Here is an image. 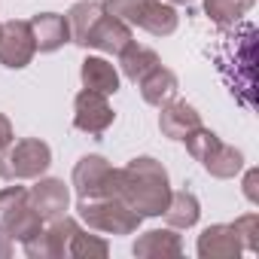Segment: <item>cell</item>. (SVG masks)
<instances>
[{"mask_svg": "<svg viewBox=\"0 0 259 259\" xmlns=\"http://www.w3.org/2000/svg\"><path fill=\"white\" fill-rule=\"evenodd\" d=\"M171 180L162 162L153 156H138L125 168H119V183H116V198H122L132 210L141 217H162L171 198Z\"/></svg>", "mask_w": 259, "mask_h": 259, "instance_id": "6da1fadb", "label": "cell"}, {"mask_svg": "<svg viewBox=\"0 0 259 259\" xmlns=\"http://www.w3.org/2000/svg\"><path fill=\"white\" fill-rule=\"evenodd\" d=\"M183 144H186V153L217 180H232L235 174L244 171V153L229 147V144H223L204 125H198L192 135H186Z\"/></svg>", "mask_w": 259, "mask_h": 259, "instance_id": "7a4b0ae2", "label": "cell"}, {"mask_svg": "<svg viewBox=\"0 0 259 259\" xmlns=\"http://www.w3.org/2000/svg\"><path fill=\"white\" fill-rule=\"evenodd\" d=\"M76 213L92 232H104V235H135L144 223V217L138 210H132L116 195H110V198H79Z\"/></svg>", "mask_w": 259, "mask_h": 259, "instance_id": "3957f363", "label": "cell"}, {"mask_svg": "<svg viewBox=\"0 0 259 259\" xmlns=\"http://www.w3.org/2000/svg\"><path fill=\"white\" fill-rule=\"evenodd\" d=\"M52 165V150L40 138H25L13 141L7 150H0V180H37L49 171Z\"/></svg>", "mask_w": 259, "mask_h": 259, "instance_id": "277c9868", "label": "cell"}, {"mask_svg": "<svg viewBox=\"0 0 259 259\" xmlns=\"http://www.w3.org/2000/svg\"><path fill=\"white\" fill-rule=\"evenodd\" d=\"M43 229L40 213L31 204V192L25 186H7L0 189V232L13 241H28Z\"/></svg>", "mask_w": 259, "mask_h": 259, "instance_id": "5b68a950", "label": "cell"}, {"mask_svg": "<svg viewBox=\"0 0 259 259\" xmlns=\"http://www.w3.org/2000/svg\"><path fill=\"white\" fill-rule=\"evenodd\" d=\"M119 168H113L104 156H82L73 168L76 198H110L116 195Z\"/></svg>", "mask_w": 259, "mask_h": 259, "instance_id": "8992f818", "label": "cell"}, {"mask_svg": "<svg viewBox=\"0 0 259 259\" xmlns=\"http://www.w3.org/2000/svg\"><path fill=\"white\" fill-rule=\"evenodd\" d=\"M82 226L73 220V217H55L49 220V226H43L34 238L22 241V250L31 256V259H64L67 256V247L73 241V235L79 232Z\"/></svg>", "mask_w": 259, "mask_h": 259, "instance_id": "52a82bcc", "label": "cell"}, {"mask_svg": "<svg viewBox=\"0 0 259 259\" xmlns=\"http://www.w3.org/2000/svg\"><path fill=\"white\" fill-rule=\"evenodd\" d=\"M34 55H37V43H34L31 22L10 19L0 25V64L10 70H22L34 61Z\"/></svg>", "mask_w": 259, "mask_h": 259, "instance_id": "ba28073f", "label": "cell"}, {"mask_svg": "<svg viewBox=\"0 0 259 259\" xmlns=\"http://www.w3.org/2000/svg\"><path fill=\"white\" fill-rule=\"evenodd\" d=\"M113 119H116V113H113L107 95H98V92L82 89V92L73 98V125L79 128L82 135L101 138L107 128L113 125Z\"/></svg>", "mask_w": 259, "mask_h": 259, "instance_id": "9c48e42d", "label": "cell"}, {"mask_svg": "<svg viewBox=\"0 0 259 259\" xmlns=\"http://www.w3.org/2000/svg\"><path fill=\"white\" fill-rule=\"evenodd\" d=\"M135 43V34H132V25H125L122 19L110 16L104 10V16L92 25V31L85 34L82 40V49H98V52H107V55H119L125 46Z\"/></svg>", "mask_w": 259, "mask_h": 259, "instance_id": "30bf717a", "label": "cell"}, {"mask_svg": "<svg viewBox=\"0 0 259 259\" xmlns=\"http://www.w3.org/2000/svg\"><path fill=\"white\" fill-rule=\"evenodd\" d=\"M28 192H31V204L40 213L43 223H49L55 217H64L67 207H70V189L58 177H37V183Z\"/></svg>", "mask_w": 259, "mask_h": 259, "instance_id": "8fae6325", "label": "cell"}, {"mask_svg": "<svg viewBox=\"0 0 259 259\" xmlns=\"http://www.w3.org/2000/svg\"><path fill=\"white\" fill-rule=\"evenodd\" d=\"M195 250H198L201 259H238L244 247H241V238H238L232 223H217V226H207L198 235Z\"/></svg>", "mask_w": 259, "mask_h": 259, "instance_id": "7c38bea8", "label": "cell"}, {"mask_svg": "<svg viewBox=\"0 0 259 259\" xmlns=\"http://www.w3.org/2000/svg\"><path fill=\"white\" fill-rule=\"evenodd\" d=\"M159 128H162V135L171 138V141H183L186 135H192L195 128L201 125V113L186 104V101H168L165 107H159Z\"/></svg>", "mask_w": 259, "mask_h": 259, "instance_id": "4fadbf2b", "label": "cell"}, {"mask_svg": "<svg viewBox=\"0 0 259 259\" xmlns=\"http://www.w3.org/2000/svg\"><path fill=\"white\" fill-rule=\"evenodd\" d=\"M31 31H34L37 52H58L64 43H70L67 16H58V13H40V16H34L31 19Z\"/></svg>", "mask_w": 259, "mask_h": 259, "instance_id": "5bb4252c", "label": "cell"}, {"mask_svg": "<svg viewBox=\"0 0 259 259\" xmlns=\"http://www.w3.org/2000/svg\"><path fill=\"white\" fill-rule=\"evenodd\" d=\"M135 256L141 259H168V256H183V241L180 235L168 226V229H150L144 232L135 247H132Z\"/></svg>", "mask_w": 259, "mask_h": 259, "instance_id": "9a60e30c", "label": "cell"}, {"mask_svg": "<svg viewBox=\"0 0 259 259\" xmlns=\"http://www.w3.org/2000/svg\"><path fill=\"white\" fill-rule=\"evenodd\" d=\"M79 79H82V89L98 92V95H107V98L119 92V70H116V64H110L101 55H89L82 61Z\"/></svg>", "mask_w": 259, "mask_h": 259, "instance_id": "2e32d148", "label": "cell"}, {"mask_svg": "<svg viewBox=\"0 0 259 259\" xmlns=\"http://www.w3.org/2000/svg\"><path fill=\"white\" fill-rule=\"evenodd\" d=\"M138 85H141V95H144V101L150 107H165L168 101L177 98V89H180L177 73L168 70V67H162V64H156Z\"/></svg>", "mask_w": 259, "mask_h": 259, "instance_id": "e0dca14e", "label": "cell"}, {"mask_svg": "<svg viewBox=\"0 0 259 259\" xmlns=\"http://www.w3.org/2000/svg\"><path fill=\"white\" fill-rule=\"evenodd\" d=\"M177 25H180V16L165 0H150L141 13V19H138V28H144L153 37H171L177 31Z\"/></svg>", "mask_w": 259, "mask_h": 259, "instance_id": "ac0fdd59", "label": "cell"}, {"mask_svg": "<svg viewBox=\"0 0 259 259\" xmlns=\"http://www.w3.org/2000/svg\"><path fill=\"white\" fill-rule=\"evenodd\" d=\"M201 217V204L195 198V192L189 189H180V192H171L168 198V207H165V220L171 229H192Z\"/></svg>", "mask_w": 259, "mask_h": 259, "instance_id": "d6986e66", "label": "cell"}, {"mask_svg": "<svg viewBox=\"0 0 259 259\" xmlns=\"http://www.w3.org/2000/svg\"><path fill=\"white\" fill-rule=\"evenodd\" d=\"M119 67H122V73H125V79H132V82H141L156 64H162L159 61V55L153 52V49H147V46H138V43H132V46H125L119 55Z\"/></svg>", "mask_w": 259, "mask_h": 259, "instance_id": "ffe728a7", "label": "cell"}, {"mask_svg": "<svg viewBox=\"0 0 259 259\" xmlns=\"http://www.w3.org/2000/svg\"><path fill=\"white\" fill-rule=\"evenodd\" d=\"M104 16V4H95V0H79V4L67 13V25H70V40L76 46H82L85 34L92 31V25Z\"/></svg>", "mask_w": 259, "mask_h": 259, "instance_id": "44dd1931", "label": "cell"}, {"mask_svg": "<svg viewBox=\"0 0 259 259\" xmlns=\"http://www.w3.org/2000/svg\"><path fill=\"white\" fill-rule=\"evenodd\" d=\"M256 0H204V13L217 25H235L241 16L253 10Z\"/></svg>", "mask_w": 259, "mask_h": 259, "instance_id": "7402d4cb", "label": "cell"}, {"mask_svg": "<svg viewBox=\"0 0 259 259\" xmlns=\"http://www.w3.org/2000/svg\"><path fill=\"white\" fill-rule=\"evenodd\" d=\"M107 253H110V244L104 238H98V235L82 232V229L73 235V241L67 247V256L70 259H104Z\"/></svg>", "mask_w": 259, "mask_h": 259, "instance_id": "603a6c76", "label": "cell"}, {"mask_svg": "<svg viewBox=\"0 0 259 259\" xmlns=\"http://www.w3.org/2000/svg\"><path fill=\"white\" fill-rule=\"evenodd\" d=\"M147 4H150V0H107L104 10H107L110 16L122 19L125 25L138 28V19H141V13H144V7H147Z\"/></svg>", "mask_w": 259, "mask_h": 259, "instance_id": "cb8c5ba5", "label": "cell"}, {"mask_svg": "<svg viewBox=\"0 0 259 259\" xmlns=\"http://www.w3.org/2000/svg\"><path fill=\"white\" fill-rule=\"evenodd\" d=\"M232 226H235V232L241 238V247L250 250V253H256L259 250V213H244Z\"/></svg>", "mask_w": 259, "mask_h": 259, "instance_id": "d4e9b609", "label": "cell"}, {"mask_svg": "<svg viewBox=\"0 0 259 259\" xmlns=\"http://www.w3.org/2000/svg\"><path fill=\"white\" fill-rule=\"evenodd\" d=\"M256 183H259V171L250 168L247 177H244V195H247V201H253V204H259V189H256Z\"/></svg>", "mask_w": 259, "mask_h": 259, "instance_id": "484cf974", "label": "cell"}, {"mask_svg": "<svg viewBox=\"0 0 259 259\" xmlns=\"http://www.w3.org/2000/svg\"><path fill=\"white\" fill-rule=\"evenodd\" d=\"M13 138H16V135H13V122L0 113V150H7V147L13 144Z\"/></svg>", "mask_w": 259, "mask_h": 259, "instance_id": "4316f807", "label": "cell"}, {"mask_svg": "<svg viewBox=\"0 0 259 259\" xmlns=\"http://www.w3.org/2000/svg\"><path fill=\"white\" fill-rule=\"evenodd\" d=\"M13 256V238L0 232V259H10Z\"/></svg>", "mask_w": 259, "mask_h": 259, "instance_id": "83f0119b", "label": "cell"}, {"mask_svg": "<svg viewBox=\"0 0 259 259\" xmlns=\"http://www.w3.org/2000/svg\"><path fill=\"white\" fill-rule=\"evenodd\" d=\"M165 4H171V7H189L192 0H165Z\"/></svg>", "mask_w": 259, "mask_h": 259, "instance_id": "f1b7e54d", "label": "cell"}]
</instances>
